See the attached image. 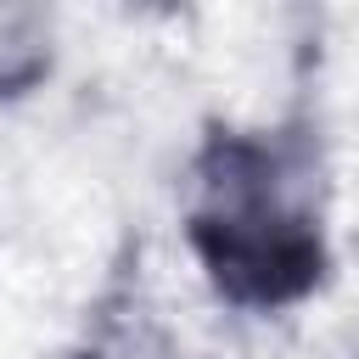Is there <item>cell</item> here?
Instances as JSON below:
<instances>
[{
	"instance_id": "6da1fadb",
	"label": "cell",
	"mask_w": 359,
	"mask_h": 359,
	"mask_svg": "<svg viewBox=\"0 0 359 359\" xmlns=\"http://www.w3.org/2000/svg\"><path fill=\"white\" fill-rule=\"evenodd\" d=\"M50 45V22L22 6H0V84H22L39 73Z\"/></svg>"
}]
</instances>
